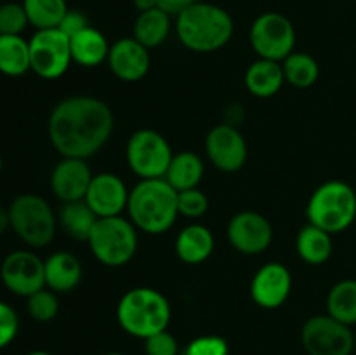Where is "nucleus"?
Returning <instances> with one entry per match:
<instances>
[{
	"mask_svg": "<svg viewBox=\"0 0 356 355\" xmlns=\"http://www.w3.org/2000/svg\"><path fill=\"white\" fill-rule=\"evenodd\" d=\"M177 209L186 218H202L209 211V198L198 188L177 191Z\"/></svg>",
	"mask_w": 356,
	"mask_h": 355,
	"instance_id": "33",
	"label": "nucleus"
},
{
	"mask_svg": "<svg viewBox=\"0 0 356 355\" xmlns=\"http://www.w3.org/2000/svg\"><path fill=\"white\" fill-rule=\"evenodd\" d=\"M70 47H72L73 61L87 66V68H92V66L106 61L111 45L108 44L106 37L97 28L87 26L86 30L79 31L70 38Z\"/></svg>",
	"mask_w": 356,
	"mask_h": 355,
	"instance_id": "21",
	"label": "nucleus"
},
{
	"mask_svg": "<svg viewBox=\"0 0 356 355\" xmlns=\"http://www.w3.org/2000/svg\"><path fill=\"white\" fill-rule=\"evenodd\" d=\"M31 70L30 42L21 35H0V73L21 77Z\"/></svg>",
	"mask_w": 356,
	"mask_h": 355,
	"instance_id": "27",
	"label": "nucleus"
},
{
	"mask_svg": "<svg viewBox=\"0 0 356 355\" xmlns=\"http://www.w3.org/2000/svg\"><path fill=\"white\" fill-rule=\"evenodd\" d=\"M19 333V317L16 310L0 301V350L9 347Z\"/></svg>",
	"mask_w": 356,
	"mask_h": 355,
	"instance_id": "35",
	"label": "nucleus"
},
{
	"mask_svg": "<svg viewBox=\"0 0 356 355\" xmlns=\"http://www.w3.org/2000/svg\"><path fill=\"white\" fill-rule=\"evenodd\" d=\"M94 174L83 159L63 157L51 174V188L61 202L83 200Z\"/></svg>",
	"mask_w": 356,
	"mask_h": 355,
	"instance_id": "18",
	"label": "nucleus"
},
{
	"mask_svg": "<svg viewBox=\"0 0 356 355\" xmlns=\"http://www.w3.org/2000/svg\"><path fill=\"white\" fill-rule=\"evenodd\" d=\"M97 219L99 218L96 216V212L87 205L86 200L63 202L58 214V223L65 230L66 235L75 240H82V242L89 240Z\"/></svg>",
	"mask_w": 356,
	"mask_h": 355,
	"instance_id": "25",
	"label": "nucleus"
},
{
	"mask_svg": "<svg viewBox=\"0 0 356 355\" xmlns=\"http://www.w3.org/2000/svg\"><path fill=\"white\" fill-rule=\"evenodd\" d=\"M285 82L280 61L259 58L249 66L245 73V86L256 97H271L282 89Z\"/></svg>",
	"mask_w": 356,
	"mask_h": 355,
	"instance_id": "22",
	"label": "nucleus"
},
{
	"mask_svg": "<svg viewBox=\"0 0 356 355\" xmlns=\"http://www.w3.org/2000/svg\"><path fill=\"white\" fill-rule=\"evenodd\" d=\"M308 223L332 233L344 232L356 219V190L339 180L320 184L306 207Z\"/></svg>",
	"mask_w": 356,
	"mask_h": 355,
	"instance_id": "5",
	"label": "nucleus"
},
{
	"mask_svg": "<svg viewBox=\"0 0 356 355\" xmlns=\"http://www.w3.org/2000/svg\"><path fill=\"white\" fill-rule=\"evenodd\" d=\"M204 178V160L193 152H181L172 157L163 180L176 191L198 188Z\"/></svg>",
	"mask_w": 356,
	"mask_h": 355,
	"instance_id": "24",
	"label": "nucleus"
},
{
	"mask_svg": "<svg viewBox=\"0 0 356 355\" xmlns=\"http://www.w3.org/2000/svg\"><path fill=\"white\" fill-rule=\"evenodd\" d=\"M229 345L222 336L216 334H205L191 340L184 347L183 355H228Z\"/></svg>",
	"mask_w": 356,
	"mask_h": 355,
	"instance_id": "34",
	"label": "nucleus"
},
{
	"mask_svg": "<svg viewBox=\"0 0 356 355\" xmlns=\"http://www.w3.org/2000/svg\"><path fill=\"white\" fill-rule=\"evenodd\" d=\"M87 244L101 265L110 268L124 267L138 251V228L124 216L99 218Z\"/></svg>",
	"mask_w": 356,
	"mask_h": 355,
	"instance_id": "6",
	"label": "nucleus"
},
{
	"mask_svg": "<svg viewBox=\"0 0 356 355\" xmlns=\"http://www.w3.org/2000/svg\"><path fill=\"white\" fill-rule=\"evenodd\" d=\"M106 61L113 75L124 82H138L145 79L152 65L148 47L134 37H125L115 42L110 47Z\"/></svg>",
	"mask_w": 356,
	"mask_h": 355,
	"instance_id": "17",
	"label": "nucleus"
},
{
	"mask_svg": "<svg viewBox=\"0 0 356 355\" xmlns=\"http://www.w3.org/2000/svg\"><path fill=\"white\" fill-rule=\"evenodd\" d=\"M28 21L37 30L58 28L65 14L68 13L66 0H23Z\"/></svg>",
	"mask_w": 356,
	"mask_h": 355,
	"instance_id": "30",
	"label": "nucleus"
},
{
	"mask_svg": "<svg viewBox=\"0 0 356 355\" xmlns=\"http://www.w3.org/2000/svg\"><path fill=\"white\" fill-rule=\"evenodd\" d=\"M355 348H356V334H355Z\"/></svg>",
	"mask_w": 356,
	"mask_h": 355,
	"instance_id": "44",
	"label": "nucleus"
},
{
	"mask_svg": "<svg viewBox=\"0 0 356 355\" xmlns=\"http://www.w3.org/2000/svg\"><path fill=\"white\" fill-rule=\"evenodd\" d=\"M127 212L136 228L160 235L176 223L179 214L177 191L163 178L141 180L129 191Z\"/></svg>",
	"mask_w": 356,
	"mask_h": 355,
	"instance_id": "3",
	"label": "nucleus"
},
{
	"mask_svg": "<svg viewBox=\"0 0 356 355\" xmlns=\"http://www.w3.org/2000/svg\"><path fill=\"white\" fill-rule=\"evenodd\" d=\"M296 249L299 258L308 265H323L330 260L334 251L332 235L325 230L308 223L302 226L296 239Z\"/></svg>",
	"mask_w": 356,
	"mask_h": 355,
	"instance_id": "23",
	"label": "nucleus"
},
{
	"mask_svg": "<svg viewBox=\"0 0 356 355\" xmlns=\"http://www.w3.org/2000/svg\"><path fill=\"white\" fill-rule=\"evenodd\" d=\"M327 313L350 327L356 324V281L346 278L332 285L327 294Z\"/></svg>",
	"mask_w": 356,
	"mask_h": 355,
	"instance_id": "28",
	"label": "nucleus"
},
{
	"mask_svg": "<svg viewBox=\"0 0 356 355\" xmlns=\"http://www.w3.org/2000/svg\"><path fill=\"white\" fill-rule=\"evenodd\" d=\"M205 152L216 169L222 173H236L247 162L245 138L232 124H219L209 131L205 138Z\"/></svg>",
	"mask_w": 356,
	"mask_h": 355,
	"instance_id": "13",
	"label": "nucleus"
},
{
	"mask_svg": "<svg viewBox=\"0 0 356 355\" xmlns=\"http://www.w3.org/2000/svg\"><path fill=\"white\" fill-rule=\"evenodd\" d=\"M113 111L92 96L59 101L47 122L49 139L59 155L83 159L96 155L113 132Z\"/></svg>",
	"mask_w": 356,
	"mask_h": 355,
	"instance_id": "1",
	"label": "nucleus"
},
{
	"mask_svg": "<svg viewBox=\"0 0 356 355\" xmlns=\"http://www.w3.org/2000/svg\"><path fill=\"white\" fill-rule=\"evenodd\" d=\"M172 310L160 291L134 287L125 292L117 305V320L122 329L134 338H146L169 327Z\"/></svg>",
	"mask_w": 356,
	"mask_h": 355,
	"instance_id": "4",
	"label": "nucleus"
},
{
	"mask_svg": "<svg viewBox=\"0 0 356 355\" xmlns=\"http://www.w3.org/2000/svg\"><path fill=\"white\" fill-rule=\"evenodd\" d=\"M249 40L259 58L284 61L289 54L294 52V24L280 13H264L254 19Z\"/></svg>",
	"mask_w": 356,
	"mask_h": 355,
	"instance_id": "9",
	"label": "nucleus"
},
{
	"mask_svg": "<svg viewBox=\"0 0 356 355\" xmlns=\"http://www.w3.org/2000/svg\"><path fill=\"white\" fill-rule=\"evenodd\" d=\"M132 2H134V7L139 13H145V10H152L159 7L156 0H132Z\"/></svg>",
	"mask_w": 356,
	"mask_h": 355,
	"instance_id": "40",
	"label": "nucleus"
},
{
	"mask_svg": "<svg viewBox=\"0 0 356 355\" xmlns=\"http://www.w3.org/2000/svg\"><path fill=\"white\" fill-rule=\"evenodd\" d=\"M195 2H198V0H156V3H159V9L165 10L169 16H179L183 10H186L188 7L193 6Z\"/></svg>",
	"mask_w": 356,
	"mask_h": 355,
	"instance_id": "38",
	"label": "nucleus"
},
{
	"mask_svg": "<svg viewBox=\"0 0 356 355\" xmlns=\"http://www.w3.org/2000/svg\"><path fill=\"white\" fill-rule=\"evenodd\" d=\"M26 355H52V354H49V352H44V350H35V352H30V354H26Z\"/></svg>",
	"mask_w": 356,
	"mask_h": 355,
	"instance_id": "41",
	"label": "nucleus"
},
{
	"mask_svg": "<svg viewBox=\"0 0 356 355\" xmlns=\"http://www.w3.org/2000/svg\"><path fill=\"white\" fill-rule=\"evenodd\" d=\"M45 287L58 292H70L82 281V265L79 258L66 251H58L44 261Z\"/></svg>",
	"mask_w": 356,
	"mask_h": 355,
	"instance_id": "19",
	"label": "nucleus"
},
{
	"mask_svg": "<svg viewBox=\"0 0 356 355\" xmlns=\"http://www.w3.org/2000/svg\"><path fill=\"white\" fill-rule=\"evenodd\" d=\"M229 244L238 253L261 254L271 246L273 228L263 214L256 211H243L233 216L226 228Z\"/></svg>",
	"mask_w": 356,
	"mask_h": 355,
	"instance_id": "14",
	"label": "nucleus"
},
{
	"mask_svg": "<svg viewBox=\"0 0 356 355\" xmlns=\"http://www.w3.org/2000/svg\"><path fill=\"white\" fill-rule=\"evenodd\" d=\"M301 341L308 355H351L355 350V333L329 313L313 315L301 329Z\"/></svg>",
	"mask_w": 356,
	"mask_h": 355,
	"instance_id": "10",
	"label": "nucleus"
},
{
	"mask_svg": "<svg viewBox=\"0 0 356 355\" xmlns=\"http://www.w3.org/2000/svg\"><path fill=\"white\" fill-rule=\"evenodd\" d=\"M0 278L13 294L28 298L45 287L44 260L33 251H13L0 265Z\"/></svg>",
	"mask_w": 356,
	"mask_h": 355,
	"instance_id": "12",
	"label": "nucleus"
},
{
	"mask_svg": "<svg viewBox=\"0 0 356 355\" xmlns=\"http://www.w3.org/2000/svg\"><path fill=\"white\" fill-rule=\"evenodd\" d=\"M9 228H10L9 209H6L0 205V235H3V233H6Z\"/></svg>",
	"mask_w": 356,
	"mask_h": 355,
	"instance_id": "39",
	"label": "nucleus"
},
{
	"mask_svg": "<svg viewBox=\"0 0 356 355\" xmlns=\"http://www.w3.org/2000/svg\"><path fill=\"white\" fill-rule=\"evenodd\" d=\"M2 166H3V164H2V157H0V171H2Z\"/></svg>",
	"mask_w": 356,
	"mask_h": 355,
	"instance_id": "43",
	"label": "nucleus"
},
{
	"mask_svg": "<svg viewBox=\"0 0 356 355\" xmlns=\"http://www.w3.org/2000/svg\"><path fill=\"white\" fill-rule=\"evenodd\" d=\"M282 68H284L285 82L292 84L298 89L312 87L320 75V66L316 59L306 52L289 54L282 63Z\"/></svg>",
	"mask_w": 356,
	"mask_h": 355,
	"instance_id": "29",
	"label": "nucleus"
},
{
	"mask_svg": "<svg viewBox=\"0 0 356 355\" xmlns=\"http://www.w3.org/2000/svg\"><path fill=\"white\" fill-rule=\"evenodd\" d=\"M10 228L30 247H45L52 242L58 218L51 204L40 195H17L9 207Z\"/></svg>",
	"mask_w": 356,
	"mask_h": 355,
	"instance_id": "7",
	"label": "nucleus"
},
{
	"mask_svg": "<svg viewBox=\"0 0 356 355\" xmlns=\"http://www.w3.org/2000/svg\"><path fill=\"white\" fill-rule=\"evenodd\" d=\"M28 313L37 322H51L59 312V301L54 291L44 287L26 298Z\"/></svg>",
	"mask_w": 356,
	"mask_h": 355,
	"instance_id": "31",
	"label": "nucleus"
},
{
	"mask_svg": "<svg viewBox=\"0 0 356 355\" xmlns=\"http://www.w3.org/2000/svg\"><path fill=\"white\" fill-rule=\"evenodd\" d=\"M83 200L96 212L97 218L122 216V212L127 211L129 190L117 174L99 173L92 176Z\"/></svg>",
	"mask_w": 356,
	"mask_h": 355,
	"instance_id": "16",
	"label": "nucleus"
},
{
	"mask_svg": "<svg viewBox=\"0 0 356 355\" xmlns=\"http://www.w3.org/2000/svg\"><path fill=\"white\" fill-rule=\"evenodd\" d=\"M181 44L193 52H214L233 37L235 23L228 10L216 3L195 2L176 17Z\"/></svg>",
	"mask_w": 356,
	"mask_h": 355,
	"instance_id": "2",
	"label": "nucleus"
},
{
	"mask_svg": "<svg viewBox=\"0 0 356 355\" xmlns=\"http://www.w3.org/2000/svg\"><path fill=\"white\" fill-rule=\"evenodd\" d=\"M87 26H90L89 19H87V16L82 13V10L68 9V13L65 14V17L61 19V23H59L58 28L66 35V37L72 38L73 35L86 30Z\"/></svg>",
	"mask_w": 356,
	"mask_h": 355,
	"instance_id": "37",
	"label": "nucleus"
},
{
	"mask_svg": "<svg viewBox=\"0 0 356 355\" xmlns=\"http://www.w3.org/2000/svg\"><path fill=\"white\" fill-rule=\"evenodd\" d=\"M292 291V275L282 263H266L250 282V296L261 308L275 310L284 305Z\"/></svg>",
	"mask_w": 356,
	"mask_h": 355,
	"instance_id": "15",
	"label": "nucleus"
},
{
	"mask_svg": "<svg viewBox=\"0 0 356 355\" xmlns=\"http://www.w3.org/2000/svg\"><path fill=\"white\" fill-rule=\"evenodd\" d=\"M104 355H125V354H120V352H108V354Z\"/></svg>",
	"mask_w": 356,
	"mask_h": 355,
	"instance_id": "42",
	"label": "nucleus"
},
{
	"mask_svg": "<svg viewBox=\"0 0 356 355\" xmlns=\"http://www.w3.org/2000/svg\"><path fill=\"white\" fill-rule=\"evenodd\" d=\"M146 355H179V345L177 340L169 331H160L153 336L145 340Z\"/></svg>",
	"mask_w": 356,
	"mask_h": 355,
	"instance_id": "36",
	"label": "nucleus"
},
{
	"mask_svg": "<svg viewBox=\"0 0 356 355\" xmlns=\"http://www.w3.org/2000/svg\"><path fill=\"white\" fill-rule=\"evenodd\" d=\"M172 157L169 141L153 129H139L129 138L127 164L141 180L165 178Z\"/></svg>",
	"mask_w": 356,
	"mask_h": 355,
	"instance_id": "8",
	"label": "nucleus"
},
{
	"mask_svg": "<svg viewBox=\"0 0 356 355\" xmlns=\"http://www.w3.org/2000/svg\"><path fill=\"white\" fill-rule=\"evenodd\" d=\"M30 24L23 3L6 2L0 6V35H21Z\"/></svg>",
	"mask_w": 356,
	"mask_h": 355,
	"instance_id": "32",
	"label": "nucleus"
},
{
	"mask_svg": "<svg viewBox=\"0 0 356 355\" xmlns=\"http://www.w3.org/2000/svg\"><path fill=\"white\" fill-rule=\"evenodd\" d=\"M170 17L172 16L159 7L139 13L134 21V38L148 49L159 47L170 33Z\"/></svg>",
	"mask_w": 356,
	"mask_h": 355,
	"instance_id": "26",
	"label": "nucleus"
},
{
	"mask_svg": "<svg viewBox=\"0 0 356 355\" xmlns=\"http://www.w3.org/2000/svg\"><path fill=\"white\" fill-rule=\"evenodd\" d=\"M214 235L204 225H188L176 239V253L186 265H200L211 258L214 251Z\"/></svg>",
	"mask_w": 356,
	"mask_h": 355,
	"instance_id": "20",
	"label": "nucleus"
},
{
	"mask_svg": "<svg viewBox=\"0 0 356 355\" xmlns=\"http://www.w3.org/2000/svg\"><path fill=\"white\" fill-rule=\"evenodd\" d=\"M28 42H30V66L38 77L54 80L65 75L73 58L70 38L59 28L37 30Z\"/></svg>",
	"mask_w": 356,
	"mask_h": 355,
	"instance_id": "11",
	"label": "nucleus"
}]
</instances>
